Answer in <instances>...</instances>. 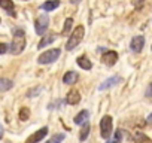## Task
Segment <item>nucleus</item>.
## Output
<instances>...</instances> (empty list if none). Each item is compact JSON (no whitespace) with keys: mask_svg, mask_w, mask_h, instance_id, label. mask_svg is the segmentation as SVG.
<instances>
[{"mask_svg":"<svg viewBox=\"0 0 152 143\" xmlns=\"http://www.w3.org/2000/svg\"><path fill=\"white\" fill-rule=\"evenodd\" d=\"M26 48V36H24V31L21 28H15L14 30V39H12V43L9 46V51L11 54L14 55H18L24 51Z\"/></svg>","mask_w":152,"mask_h":143,"instance_id":"obj_1","label":"nucleus"},{"mask_svg":"<svg viewBox=\"0 0 152 143\" xmlns=\"http://www.w3.org/2000/svg\"><path fill=\"white\" fill-rule=\"evenodd\" d=\"M84 34H85V28H84V26H78V27H76V28L70 33L69 40H67V43H66V49H67V51L75 49L76 46H78V45L82 42Z\"/></svg>","mask_w":152,"mask_h":143,"instance_id":"obj_2","label":"nucleus"},{"mask_svg":"<svg viewBox=\"0 0 152 143\" xmlns=\"http://www.w3.org/2000/svg\"><path fill=\"white\" fill-rule=\"evenodd\" d=\"M112 131H113V121H112V116L104 115V116L102 118V121H100V134H102L103 139L107 140V139L110 137Z\"/></svg>","mask_w":152,"mask_h":143,"instance_id":"obj_3","label":"nucleus"},{"mask_svg":"<svg viewBox=\"0 0 152 143\" xmlns=\"http://www.w3.org/2000/svg\"><path fill=\"white\" fill-rule=\"evenodd\" d=\"M60 54H61V51H60L58 48L48 49V51H45L43 54L39 55L37 63H39V64H51V63H54V61L60 57Z\"/></svg>","mask_w":152,"mask_h":143,"instance_id":"obj_4","label":"nucleus"},{"mask_svg":"<svg viewBox=\"0 0 152 143\" xmlns=\"http://www.w3.org/2000/svg\"><path fill=\"white\" fill-rule=\"evenodd\" d=\"M48 24H49V18L46 14H42L40 17H37L36 23H34V28H36V33L37 34H45L46 28H48Z\"/></svg>","mask_w":152,"mask_h":143,"instance_id":"obj_5","label":"nucleus"},{"mask_svg":"<svg viewBox=\"0 0 152 143\" xmlns=\"http://www.w3.org/2000/svg\"><path fill=\"white\" fill-rule=\"evenodd\" d=\"M143 46H145V37L140 34V36H134L133 39H131V42H130V49L133 51V52H140L142 49H143Z\"/></svg>","mask_w":152,"mask_h":143,"instance_id":"obj_6","label":"nucleus"},{"mask_svg":"<svg viewBox=\"0 0 152 143\" xmlns=\"http://www.w3.org/2000/svg\"><path fill=\"white\" fill-rule=\"evenodd\" d=\"M102 61H103V64H106V66H109V67H112L113 64H116V61H118V54H116V51H106V52L102 55Z\"/></svg>","mask_w":152,"mask_h":143,"instance_id":"obj_7","label":"nucleus"},{"mask_svg":"<svg viewBox=\"0 0 152 143\" xmlns=\"http://www.w3.org/2000/svg\"><path fill=\"white\" fill-rule=\"evenodd\" d=\"M48 134V128L46 127H43V128H40V130H37L36 133H33L27 140H26V143H39L40 140H43L45 139V136Z\"/></svg>","mask_w":152,"mask_h":143,"instance_id":"obj_8","label":"nucleus"},{"mask_svg":"<svg viewBox=\"0 0 152 143\" xmlns=\"http://www.w3.org/2000/svg\"><path fill=\"white\" fill-rule=\"evenodd\" d=\"M79 101H81V93L78 90L69 91V94L66 97V103H69V104H78Z\"/></svg>","mask_w":152,"mask_h":143,"instance_id":"obj_9","label":"nucleus"},{"mask_svg":"<svg viewBox=\"0 0 152 143\" xmlns=\"http://www.w3.org/2000/svg\"><path fill=\"white\" fill-rule=\"evenodd\" d=\"M78 79H79L78 72H73V70L67 72V73L63 76V82L67 84V85H73V84H76V82H78Z\"/></svg>","mask_w":152,"mask_h":143,"instance_id":"obj_10","label":"nucleus"},{"mask_svg":"<svg viewBox=\"0 0 152 143\" xmlns=\"http://www.w3.org/2000/svg\"><path fill=\"white\" fill-rule=\"evenodd\" d=\"M118 82H121V78H119V76H112V78L106 79V81H104V82L99 87V90H100V91H103V90H109V88L115 87Z\"/></svg>","mask_w":152,"mask_h":143,"instance_id":"obj_11","label":"nucleus"},{"mask_svg":"<svg viewBox=\"0 0 152 143\" xmlns=\"http://www.w3.org/2000/svg\"><path fill=\"white\" fill-rule=\"evenodd\" d=\"M0 6H2L5 11H8V14H11L12 17H15V12H14L15 5H14L12 0H0Z\"/></svg>","mask_w":152,"mask_h":143,"instance_id":"obj_12","label":"nucleus"},{"mask_svg":"<svg viewBox=\"0 0 152 143\" xmlns=\"http://www.w3.org/2000/svg\"><path fill=\"white\" fill-rule=\"evenodd\" d=\"M76 63H78V66H79L81 69H84V70H91V69H93L91 61H90V60H88V57H85V55L79 57L78 60H76Z\"/></svg>","mask_w":152,"mask_h":143,"instance_id":"obj_13","label":"nucleus"},{"mask_svg":"<svg viewBox=\"0 0 152 143\" xmlns=\"http://www.w3.org/2000/svg\"><path fill=\"white\" fill-rule=\"evenodd\" d=\"M55 39H57V34L51 33V34H48V36H45V37H42V39H40V42H39L37 48H39V49H42V48L48 46L49 43H52V42H54Z\"/></svg>","mask_w":152,"mask_h":143,"instance_id":"obj_14","label":"nucleus"},{"mask_svg":"<svg viewBox=\"0 0 152 143\" xmlns=\"http://www.w3.org/2000/svg\"><path fill=\"white\" fill-rule=\"evenodd\" d=\"M58 6H60V0H48V2H45L40 8L43 11H46V12H51V11L57 9Z\"/></svg>","mask_w":152,"mask_h":143,"instance_id":"obj_15","label":"nucleus"},{"mask_svg":"<svg viewBox=\"0 0 152 143\" xmlns=\"http://www.w3.org/2000/svg\"><path fill=\"white\" fill-rule=\"evenodd\" d=\"M88 118H90V112H88V110H81V113H78V115H76L73 121H75V124L81 125V124H85Z\"/></svg>","mask_w":152,"mask_h":143,"instance_id":"obj_16","label":"nucleus"},{"mask_svg":"<svg viewBox=\"0 0 152 143\" xmlns=\"http://www.w3.org/2000/svg\"><path fill=\"white\" fill-rule=\"evenodd\" d=\"M134 143H152V140L142 131H137L134 134Z\"/></svg>","mask_w":152,"mask_h":143,"instance_id":"obj_17","label":"nucleus"},{"mask_svg":"<svg viewBox=\"0 0 152 143\" xmlns=\"http://www.w3.org/2000/svg\"><path fill=\"white\" fill-rule=\"evenodd\" d=\"M122 130H116V133L106 140V143H121L122 142Z\"/></svg>","mask_w":152,"mask_h":143,"instance_id":"obj_18","label":"nucleus"},{"mask_svg":"<svg viewBox=\"0 0 152 143\" xmlns=\"http://www.w3.org/2000/svg\"><path fill=\"white\" fill-rule=\"evenodd\" d=\"M12 81L9 79H5V78H0V91H8L12 88Z\"/></svg>","mask_w":152,"mask_h":143,"instance_id":"obj_19","label":"nucleus"},{"mask_svg":"<svg viewBox=\"0 0 152 143\" xmlns=\"http://www.w3.org/2000/svg\"><path fill=\"white\" fill-rule=\"evenodd\" d=\"M88 134H90V124H88V122H85V124H84V127L81 128V133H79V140H81V142H84V140L88 137Z\"/></svg>","mask_w":152,"mask_h":143,"instance_id":"obj_20","label":"nucleus"},{"mask_svg":"<svg viewBox=\"0 0 152 143\" xmlns=\"http://www.w3.org/2000/svg\"><path fill=\"white\" fill-rule=\"evenodd\" d=\"M72 26H73V20H72V18H67V20L64 21V27H63L61 34H63V36H67L69 31L72 30Z\"/></svg>","mask_w":152,"mask_h":143,"instance_id":"obj_21","label":"nucleus"},{"mask_svg":"<svg viewBox=\"0 0 152 143\" xmlns=\"http://www.w3.org/2000/svg\"><path fill=\"white\" fill-rule=\"evenodd\" d=\"M18 116H20V119H21V121H27V119L30 118V109H28V107H26V106H24V107H21V109H20V115H18Z\"/></svg>","mask_w":152,"mask_h":143,"instance_id":"obj_22","label":"nucleus"},{"mask_svg":"<svg viewBox=\"0 0 152 143\" xmlns=\"http://www.w3.org/2000/svg\"><path fill=\"white\" fill-rule=\"evenodd\" d=\"M64 137H66V136H64L63 133H58V134H54L46 143H61V142L64 140Z\"/></svg>","mask_w":152,"mask_h":143,"instance_id":"obj_23","label":"nucleus"},{"mask_svg":"<svg viewBox=\"0 0 152 143\" xmlns=\"http://www.w3.org/2000/svg\"><path fill=\"white\" fill-rule=\"evenodd\" d=\"M9 51V46L6 43H0V54H6Z\"/></svg>","mask_w":152,"mask_h":143,"instance_id":"obj_24","label":"nucleus"},{"mask_svg":"<svg viewBox=\"0 0 152 143\" xmlns=\"http://www.w3.org/2000/svg\"><path fill=\"white\" fill-rule=\"evenodd\" d=\"M145 96H146V97H149V98L152 97V84H149V87L146 88V93H145Z\"/></svg>","mask_w":152,"mask_h":143,"instance_id":"obj_25","label":"nucleus"},{"mask_svg":"<svg viewBox=\"0 0 152 143\" xmlns=\"http://www.w3.org/2000/svg\"><path fill=\"white\" fill-rule=\"evenodd\" d=\"M145 2V0H131V3L134 5V6H139V5H142Z\"/></svg>","mask_w":152,"mask_h":143,"instance_id":"obj_26","label":"nucleus"},{"mask_svg":"<svg viewBox=\"0 0 152 143\" xmlns=\"http://www.w3.org/2000/svg\"><path fill=\"white\" fill-rule=\"evenodd\" d=\"M42 91V88H37V90H34V91H30L28 93V97H33V94H37V93H40Z\"/></svg>","mask_w":152,"mask_h":143,"instance_id":"obj_27","label":"nucleus"},{"mask_svg":"<svg viewBox=\"0 0 152 143\" xmlns=\"http://www.w3.org/2000/svg\"><path fill=\"white\" fill-rule=\"evenodd\" d=\"M146 121H148L149 124H152V113H151V115H149V116L146 118Z\"/></svg>","mask_w":152,"mask_h":143,"instance_id":"obj_28","label":"nucleus"},{"mask_svg":"<svg viewBox=\"0 0 152 143\" xmlns=\"http://www.w3.org/2000/svg\"><path fill=\"white\" fill-rule=\"evenodd\" d=\"M81 2V0H70V3H73V5H78Z\"/></svg>","mask_w":152,"mask_h":143,"instance_id":"obj_29","label":"nucleus"},{"mask_svg":"<svg viewBox=\"0 0 152 143\" xmlns=\"http://www.w3.org/2000/svg\"><path fill=\"white\" fill-rule=\"evenodd\" d=\"M2 137H3V128L0 127V139H2Z\"/></svg>","mask_w":152,"mask_h":143,"instance_id":"obj_30","label":"nucleus"},{"mask_svg":"<svg viewBox=\"0 0 152 143\" xmlns=\"http://www.w3.org/2000/svg\"><path fill=\"white\" fill-rule=\"evenodd\" d=\"M151 49H152V48H151Z\"/></svg>","mask_w":152,"mask_h":143,"instance_id":"obj_31","label":"nucleus"}]
</instances>
